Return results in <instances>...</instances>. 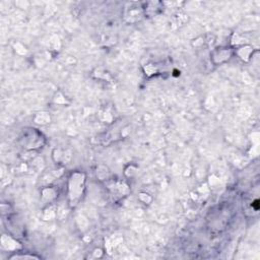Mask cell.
I'll return each mask as SVG.
<instances>
[{
	"mask_svg": "<svg viewBox=\"0 0 260 260\" xmlns=\"http://www.w3.org/2000/svg\"><path fill=\"white\" fill-rule=\"evenodd\" d=\"M20 145L26 149H36L42 147L44 144V137L37 129L28 128L23 129L21 135L18 139Z\"/></svg>",
	"mask_w": 260,
	"mask_h": 260,
	"instance_id": "cell-1",
	"label": "cell"
},
{
	"mask_svg": "<svg viewBox=\"0 0 260 260\" xmlns=\"http://www.w3.org/2000/svg\"><path fill=\"white\" fill-rule=\"evenodd\" d=\"M84 178L80 173L72 174L69 180V197L71 204H76L82 194Z\"/></svg>",
	"mask_w": 260,
	"mask_h": 260,
	"instance_id": "cell-2",
	"label": "cell"
},
{
	"mask_svg": "<svg viewBox=\"0 0 260 260\" xmlns=\"http://www.w3.org/2000/svg\"><path fill=\"white\" fill-rule=\"evenodd\" d=\"M20 245L12 237L3 234L1 237V249L4 251H14L20 249Z\"/></svg>",
	"mask_w": 260,
	"mask_h": 260,
	"instance_id": "cell-3",
	"label": "cell"
}]
</instances>
